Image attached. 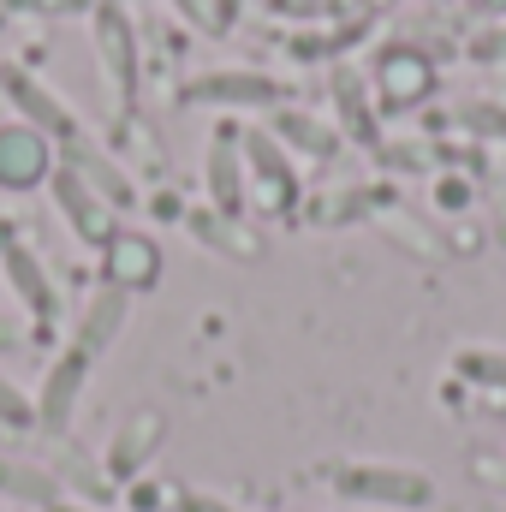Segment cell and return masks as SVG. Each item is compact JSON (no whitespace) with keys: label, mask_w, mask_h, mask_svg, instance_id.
Listing matches in <instances>:
<instances>
[{"label":"cell","mask_w":506,"mask_h":512,"mask_svg":"<svg viewBox=\"0 0 506 512\" xmlns=\"http://www.w3.org/2000/svg\"><path fill=\"white\" fill-rule=\"evenodd\" d=\"M346 501H364V507H429L435 501V483L423 477V471H411V465H381V459H358V465H340L334 477H328Z\"/></svg>","instance_id":"6da1fadb"},{"label":"cell","mask_w":506,"mask_h":512,"mask_svg":"<svg viewBox=\"0 0 506 512\" xmlns=\"http://www.w3.org/2000/svg\"><path fill=\"white\" fill-rule=\"evenodd\" d=\"M96 54L120 90V108H137V84H143V54H137V24L126 18L120 0H96Z\"/></svg>","instance_id":"7a4b0ae2"},{"label":"cell","mask_w":506,"mask_h":512,"mask_svg":"<svg viewBox=\"0 0 506 512\" xmlns=\"http://www.w3.org/2000/svg\"><path fill=\"white\" fill-rule=\"evenodd\" d=\"M0 96L12 102V114H18L24 126H36L42 137H54V143H72V137L84 131L78 126V114H72L42 78H30L24 66H0Z\"/></svg>","instance_id":"3957f363"},{"label":"cell","mask_w":506,"mask_h":512,"mask_svg":"<svg viewBox=\"0 0 506 512\" xmlns=\"http://www.w3.org/2000/svg\"><path fill=\"white\" fill-rule=\"evenodd\" d=\"M54 167H60V143L54 137H42L24 120L0 126V191H36V185H48Z\"/></svg>","instance_id":"277c9868"},{"label":"cell","mask_w":506,"mask_h":512,"mask_svg":"<svg viewBox=\"0 0 506 512\" xmlns=\"http://www.w3.org/2000/svg\"><path fill=\"white\" fill-rule=\"evenodd\" d=\"M90 352H78V346H66L54 364H48V376H42V393H36V429L42 435H66L72 429V417H78V399H84V382H90Z\"/></svg>","instance_id":"5b68a950"},{"label":"cell","mask_w":506,"mask_h":512,"mask_svg":"<svg viewBox=\"0 0 506 512\" xmlns=\"http://www.w3.org/2000/svg\"><path fill=\"white\" fill-rule=\"evenodd\" d=\"M48 197H54V209L66 215L72 239H84V245L108 251V239L120 233V227H114V209H108V203H102V197H96V191H90V185H84V179H78L66 161L48 173Z\"/></svg>","instance_id":"8992f818"},{"label":"cell","mask_w":506,"mask_h":512,"mask_svg":"<svg viewBox=\"0 0 506 512\" xmlns=\"http://www.w3.org/2000/svg\"><path fill=\"white\" fill-rule=\"evenodd\" d=\"M185 102L191 108H280L286 90L268 72H233V66H221V72L191 78L185 84Z\"/></svg>","instance_id":"52a82bcc"},{"label":"cell","mask_w":506,"mask_h":512,"mask_svg":"<svg viewBox=\"0 0 506 512\" xmlns=\"http://www.w3.org/2000/svg\"><path fill=\"white\" fill-rule=\"evenodd\" d=\"M203 179H209V203H215V215H221V221H239V215H245V203H251V173H245L239 131H233V126L215 131Z\"/></svg>","instance_id":"ba28073f"},{"label":"cell","mask_w":506,"mask_h":512,"mask_svg":"<svg viewBox=\"0 0 506 512\" xmlns=\"http://www.w3.org/2000/svg\"><path fill=\"white\" fill-rule=\"evenodd\" d=\"M0 274H6V286L18 292V304H24L30 316L54 322V310H60V292H54V280H48V262L30 251L24 239H12V233H0Z\"/></svg>","instance_id":"9c48e42d"},{"label":"cell","mask_w":506,"mask_h":512,"mask_svg":"<svg viewBox=\"0 0 506 512\" xmlns=\"http://www.w3.org/2000/svg\"><path fill=\"white\" fill-rule=\"evenodd\" d=\"M435 90V66L417 48H387L376 54V108H411Z\"/></svg>","instance_id":"30bf717a"},{"label":"cell","mask_w":506,"mask_h":512,"mask_svg":"<svg viewBox=\"0 0 506 512\" xmlns=\"http://www.w3.org/2000/svg\"><path fill=\"white\" fill-rule=\"evenodd\" d=\"M60 161H66V167H72V173H78V179H84V185H90V191H96V197H102L114 215L137 203V185H131L126 173L114 167V155H102V149H96L84 131H78L72 143H60Z\"/></svg>","instance_id":"8fae6325"},{"label":"cell","mask_w":506,"mask_h":512,"mask_svg":"<svg viewBox=\"0 0 506 512\" xmlns=\"http://www.w3.org/2000/svg\"><path fill=\"white\" fill-rule=\"evenodd\" d=\"M102 274H108V286H120V292H149L155 280H161V245L149 239V233H114L108 239V251H102Z\"/></svg>","instance_id":"7c38bea8"},{"label":"cell","mask_w":506,"mask_h":512,"mask_svg":"<svg viewBox=\"0 0 506 512\" xmlns=\"http://www.w3.org/2000/svg\"><path fill=\"white\" fill-rule=\"evenodd\" d=\"M239 155H245V173H256L268 185V203L274 209H292L298 203V173H292V155L280 149L274 131H239Z\"/></svg>","instance_id":"4fadbf2b"},{"label":"cell","mask_w":506,"mask_h":512,"mask_svg":"<svg viewBox=\"0 0 506 512\" xmlns=\"http://www.w3.org/2000/svg\"><path fill=\"white\" fill-rule=\"evenodd\" d=\"M131 316V298L120 292V286H96V298L84 304V316H78V352H90V358H102L114 340H120V328H126Z\"/></svg>","instance_id":"5bb4252c"},{"label":"cell","mask_w":506,"mask_h":512,"mask_svg":"<svg viewBox=\"0 0 506 512\" xmlns=\"http://www.w3.org/2000/svg\"><path fill=\"white\" fill-rule=\"evenodd\" d=\"M0 501H18V507L48 512L54 501H66V495H60V477H54V471H42V465H24V459H6V453H0Z\"/></svg>","instance_id":"9a60e30c"},{"label":"cell","mask_w":506,"mask_h":512,"mask_svg":"<svg viewBox=\"0 0 506 512\" xmlns=\"http://www.w3.org/2000/svg\"><path fill=\"white\" fill-rule=\"evenodd\" d=\"M155 447H161V411H143V417H131L126 429H120V441L108 447V471L114 477H131Z\"/></svg>","instance_id":"2e32d148"},{"label":"cell","mask_w":506,"mask_h":512,"mask_svg":"<svg viewBox=\"0 0 506 512\" xmlns=\"http://www.w3.org/2000/svg\"><path fill=\"white\" fill-rule=\"evenodd\" d=\"M334 102H340V126L346 137H358L364 149H376V108H370V96H364V78L358 72H334Z\"/></svg>","instance_id":"e0dca14e"},{"label":"cell","mask_w":506,"mask_h":512,"mask_svg":"<svg viewBox=\"0 0 506 512\" xmlns=\"http://www.w3.org/2000/svg\"><path fill=\"white\" fill-rule=\"evenodd\" d=\"M274 137L292 143V149H304V155H316V161L340 149V131L322 126L316 114H298V108H280V114H274Z\"/></svg>","instance_id":"ac0fdd59"},{"label":"cell","mask_w":506,"mask_h":512,"mask_svg":"<svg viewBox=\"0 0 506 512\" xmlns=\"http://www.w3.org/2000/svg\"><path fill=\"white\" fill-rule=\"evenodd\" d=\"M0 429H18V435L36 429V399L18 382H6V376H0Z\"/></svg>","instance_id":"d6986e66"},{"label":"cell","mask_w":506,"mask_h":512,"mask_svg":"<svg viewBox=\"0 0 506 512\" xmlns=\"http://www.w3.org/2000/svg\"><path fill=\"white\" fill-rule=\"evenodd\" d=\"M459 376H471L483 387H506V358L501 352H459Z\"/></svg>","instance_id":"ffe728a7"},{"label":"cell","mask_w":506,"mask_h":512,"mask_svg":"<svg viewBox=\"0 0 506 512\" xmlns=\"http://www.w3.org/2000/svg\"><path fill=\"white\" fill-rule=\"evenodd\" d=\"M173 512H245L239 501H227V495H203V489H185L179 501H173Z\"/></svg>","instance_id":"44dd1931"},{"label":"cell","mask_w":506,"mask_h":512,"mask_svg":"<svg viewBox=\"0 0 506 512\" xmlns=\"http://www.w3.org/2000/svg\"><path fill=\"white\" fill-rule=\"evenodd\" d=\"M6 6H18V12H78L90 0H6Z\"/></svg>","instance_id":"7402d4cb"},{"label":"cell","mask_w":506,"mask_h":512,"mask_svg":"<svg viewBox=\"0 0 506 512\" xmlns=\"http://www.w3.org/2000/svg\"><path fill=\"white\" fill-rule=\"evenodd\" d=\"M179 6V18H191L197 30H215V12H209V0H173Z\"/></svg>","instance_id":"603a6c76"},{"label":"cell","mask_w":506,"mask_h":512,"mask_svg":"<svg viewBox=\"0 0 506 512\" xmlns=\"http://www.w3.org/2000/svg\"><path fill=\"white\" fill-rule=\"evenodd\" d=\"M435 191H441V203H447V209H465V203H471V191H465V179H441Z\"/></svg>","instance_id":"cb8c5ba5"},{"label":"cell","mask_w":506,"mask_h":512,"mask_svg":"<svg viewBox=\"0 0 506 512\" xmlns=\"http://www.w3.org/2000/svg\"><path fill=\"white\" fill-rule=\"evenodd\" d=\"M209 12H215V30H227V24H239L245 0H209Z\"/></svg>","instance_id":"d4e9b609"},{"label":"cell","mask_w":506,"mask_h":512,"mask_svg":"<svg viewBox=\"0 0 506 512\" xmlns=\"http://www.w3.org/2000/svg\"><path fill=\"white\" fill-rule=\"evenodd\" d=\"M12 346H18V328H12V322L0 316V352H12Z\"/></svg>","instance_id":"484cf974"},{"label":"cell","mask_w":506,"mask_h":512,"mask_svg":"<svg viewBox=\"0 0 506 512\" xmlns=\"http://www.w3.org/2000/svg\"><path fill=\"white\" fill-rule=\"evenodd\" d=\"M48 512H96V507H78V501H54Z\"/></svg>","instance_id":"4316f807"}]
</instances>
